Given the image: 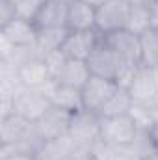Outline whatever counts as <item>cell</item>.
<instances>
[{
    "instance_id": "4316f807",
    "label": "cell",
    "mask_w": 158,
    "mask_h": 160,
    "mask_svg": "<svg viewBox=\"0 0 158 160\" xmlns=\"http://www.w3.org/2000/svg\"><path fill=\"white\" fill-rule=\"evenodd\" d=\"M149 13H151V28L158 30V0H153L149 4Z\"/></svg>"
},
{
    "instance_id": "e575fe53",
    "label": "cell",
    "mask_w": 158,
    "mask_h": 160,
    "mask_svg": "<svg viewBox=\"0 0 158 160\" xmlns=\"http://www.w3.org/2000/svg\"><path fill=\"white\" fill-rule=\"evenodd\" d=\"M13 2H15V4H17V2H19V0H13Z\"/></svg>"
},
{
    "instance_id": "d6986e66",
    "label": "cell",
    "mask_w": 158,
    "mask_h": 160,
    "mask_svg": "<svg viewBox=\"0 0 158 160\" xmlns=\"http://www.w3.org/2000/svg\"><path fill=\"white\" fill-rule=\"evenodd\" d=\"M125 30L132 32L134 36H143L147 30H151V13H149V6L130 4V11H128V17H126Z\"/></svg>"
},
{
    "instance_id": "83f0119b",
    "label": "cell",
    "mask_w": 158,
    "mask_h": 160,
    "mask_svg": "<svg viewBox=\"0 0 158 160\" xmlns=\"http://www.w3.org/2000/svg\"><path fill=\"white\" fill-rule=\"evenodd\" d=\"M0 160H34V155H22V153H13V155H0Z\"/></svg>"
},
{
    "instance_id": "ffe728a7",
    "label": "cell",
    "mask_w": 158,
    "mask_h": 160,
    "mask_svg": "<svg viewBox=\"0 0 158 160\" xmlns=\"http://www.w3.org/2000/svg\"><path fill=\"white\" fill-rule=\"evenodd\" d=\"M69 30L67 28H45V30H37V38H36V45L41 50V54H48L54 50H60L63 41L67 39Z\"/></svg>"
},
{
    "instance_id": "5b68a950",
    "label": "cell",
    "mask_w": 158,
    "mask_h": 160,
    "mask_svg": "<svg viewBox=\"0 0 158 160\" xmlns=\"http://www.w3.org/2000/svg\"><path fill=\"white\" fill-rule=\"evenodd\" d=\"M69 136L78 143L82 149H89V145L101 136V118L95 112L80 110L71 116Z\"/></svg>"
},
{
    "instance_id": "2e32d148",
    "label": "cell",
    "mask_w": 158,
    "mask_h": 160,
    "mask_svg": "<svg viewBox=\"0 0 158 160\" xmlns=\"http://www.w3.org/2000/svg\"><path fill=\"white\" fill-rule=\"evenodd\" d=\"M89 78H91V71H89L86 62H82V60H69L67 58L63 67H62V71L58 73V77L54 80L58 84H62V86H71V88L82 89L87 84Z\"/></svg>"
},
{
    "instance_id": "f546056e",
    "label": "cell",
    "mask_w": 158,
    "mask_h": 160,
    "mask_svg": "<svg viewBox=\"0 0 158 160\" xmlns=\"http://www.w3.org/2000/svg\"><path fill=\"white\" fill-rule=\"evenodd\" d=\"M82 2H86V4H89V6H93V8H99V6L104 4L106 0H82Z\"/></svg>"
},
{
    "instance_id": "7c38bea8",
    "label": "cell",
    "mask_w": 158,
    "mask_h": 160,
    "mask_svg": "<svg viewBox=\"0 0 158 160\" xmlns=\"http://www.w3.org/2000/svg\"><path fill=\"white\" fill-rule=\"evenodd\" d=\"M134 104H153L158 95V86L149 67H140V71L134 75L130 86L126 88Z\"/></svg>"
},
{
    "instance_id": "277c9868",
    "label": "cell",
    "mask_w": 158,
    "mask_h": 160,
    "mask_svg": "<svg viewBox=\"0 0 158 160\" xmlns=\"http://www.w3.org/2000/svg\"><path fill=\"white\" fill-rule=\"evenodd\" d=\"M106 45L114 50L119 63L132 65V67H143L141 65V47L140 36H134L128 30H117L114 34L104 36Z\"/></svg>"
},
{
    "instance_id": "8992f818",
    "label": "cell",
    "mask_w": 158,
    "mask_h": 160,
    "mask_svg": "<svg viewBox=\"0 0 158 160\" xmlns=\"http://www.w3.org/2000/svg\"><path fill=\"white\" fill-rule=\"evenodd\" d=\"M89 71H91V77H101V78H108L116 82L117 77V69H119V60L117 56L114 54V50L106 45L104 36L101 43L93 48V52L89 54V58L86 60Z\"/></svg>"
},
{
    "instance_id": "30bf717a",
    "label": "cell",
    "mask_w": 158,
    "mask_h": 160,
    "mask_svg": "<svg viewBox=\"0 0 158 160\" xmlns=\"http://www.w3.org/2000/svg\"><path fill=\"white\" fill-rule=\"evenodd\" d=\"M36 130V123L24 119L19 114H11L0 119V145H13L26 140Z\"/></svg>"
},
{
    "instance_id": "44dd1931",
    "label": "cell",
    "mask_w": 158,
    "mask_h": 160,
    "mask_svg": "<svg viewBox=\"0 0 158 160\" xmlns=\"http://www.w3.org/2000/svg\"><path fill=\"white\" fill-rule=\"evenodd\" d=\"M141 47V65L143 67H155L158 65V30H147L143 36H140Z\"/></svg>"
},
{
    "instance_id": "1f68e13d",
    "label": "cell",
    "mask_w": 158,
    "mask_h": 160,
    "mask_svg": "<svg viewBox=\"0 0 158 160\" xmlns=\"http://www.w3.org/2000/svg\"><path fill=\"white\" fill-rule=\"evenodd\" d=\"M130 4H141V6H149L153 0H128Z\"/></svg>"
},
{
    "instance_id": "e0dca14e",
    "label": "cell",
    "mask_w": 158,
    "mask_h": 160,
    "mask_svg": "<svg viewBox=\"0 0 158 160\" xmlns=\"http://www.w3.org/2000/svg\"><path fill=\"white\" fill-rule=\"evenodd\" d=\"M50 101H52V106L62 108L69 114H77L80 110H84L82 89L71 88V86H62L58 82H56V88L50 93Z\"/></svg>"
},
{
    "instance_id": "9a60e30c",
    "label": "cell",
    "mask_w": 158,
    "mask_h": 160,
    "mask_svg": "<svg viewBox=\"0 0 158 160\" xmlns=\"http://www.w3.org/2000/svg\"><path fill=\"white\" fill-rule=\"evenodd\" d=\"M67 30L69 32L95 30V8L82 0H71L67 13Z\"/></svg>"
},
{
    "instance_id": "ac0fdd59",
    "label": "cell",
    "mask_w": 158,
    "mask_h": 160,
    "mask_svg": "<svg viewBox=\"0 0 158 160\" xmlns=\"http://www.w3.org/2000/svg\"><path fill=\"white\" fill-rule=\"evenodd\" d=\"M132 97L128 93L126 88L117 86V89L112 93V97L106 101V104L101 108L99 112V118H114V116H125V114H130L132 110Z\"/></svg>"
},
{
    "instance_id": "8fae6325",
    "label": "cell",
    "mask_w": 158,
    "mask_h": 160,
    "mask_svg": "<svg viewBox=\"0 0 158 160\" xmlns=\"http://www.w3.org/2000/svg\"><path fill=\"white\" fill-rule=\"evenodd\" d=\"M71 0H47L34 24L37 30L45 28H67V13Z\"/></svg>"
},
{
    "instance_id": "603a6c76",
    "label": "cell",
    "mask_w": 158,
    "mask_h": 160,
    "mask_svg": "<svg viewBox=\"0 0 158 160\" xmlns=\"http://www.w3.org/2000/svg\"><path fill=\"white\" fill-rule=\"evenodd\" d=\"M47 0H19L17 6V17L26 19V21H36V17L39 15L41 8L45 6Z\"/></svg>"
},
{
    "instance_id": "4dcf8cb0",
    "label": "cell",
    "mask_w": 158,
    "mask_h": 160,
    "mask_svg": "<svg viewBox=\"0 0 158 160\" xmlns=\"http://www.w3.org/2000/svg\"><path fill=\"white\" fill-rule=\"evenodd\" d=\"M149 69H151V75H153V78H155V82H156V86H158V65L149 67Z\"/></svg>"
},
{
    "instance_id": "836d02e7",
    "label": "cell",
    "mask_w": 158,
    "mask_h": 160,
    "mask_svg": "<svg viewBox=\"0 0 158 160\" xmlns=\"http://www.w3.org/2000/svg\"><path fill=\"white\" fill-rule=\"evenodd\" d=\"M153 132H155V138H156V143H158V121L155 123V127H153Z\"/></svg>"
},
{
    "instance_id": "3957f363",
    "label": "cell",
    "mask_w": 158,
    "mask_h": 160,
    "mask_svg": "<svg viewBox=\"0 0 158 160\" xmlns=\"http://www.w3.org/2000/svg\"><path fill=\"white\" fill-rule=\"evenodd\" d=\"M52 106V101L48 95H45L41 89L36 88H22L17 95H15V102H13V114L22 116L24 119L39 121L47 110Z\"/></svg>"
},
{
    "instance_id": "52a82bcc",
    "label": "cell",
    "mask_w": 158,
    "mask_h": 160,
    "mask_svg": "<svg viewBox=\"0 0 158 160\" xmlns=\"http://www.w3.org/2000/svg\"><path fill=\"white\" fill-rule=\"evenodd\" d=\"M117 89V84L114 80L101 78V77H91L87 84L82 88V102L84 110L99 114L101 108L106 104V101L112 97V93Z\"/></svg>"
},
{
    "instance_id": "f1b7e54d",
    "label": "cell",
    "mask_w": 158,
    "mask_h": 160,
    "mask_svg": "<svg viewBox=\"0 0 158 160\" xmlns=\"http://www.w3.org/2000/svg\"><path fill=\"white\" fill-rule=\"evenodd\" d=\"M151 110H153V114H155V119L158 121V95H156V99L153 101V104H151ZM155 121V123H156Z\"/></svg>"
},
{
    "instance_id": "ba28073f",
    "label": "cell",
    "mask_w": 158,
    "mask_h": 160,
    "mask_svg": "<svg viewBox=\"0 0 158 160\" xmlns=\"http://www.w3.org/2000/svg\"><path fill=\"white\" fill-rule=\"evenodd\" d=\"M102 36L97 30H87V32H69L67 39L62 45V52L69 60H82L86 62L93 48L101 43Z\"/></svg>"
},
{
    "instance_id": "9c48e42d",
    "label": "cell",
    "mask_w": 158,
    "mask_h": 160,
    "mask_svg": "<svg viewBox=\"0 0 158 160\" xmlns=\"http://www.w3.org/2000/svg\"><path fill=\"white\" fill-rule=\"evenodd\" d=\"M71 116L73 114H69V112H65L62 108L50 106L47 110V114L39 121H36V128H37V132L41 134V138L45 142L60 138V136H65V134H69Z\"/></svg>"
},
{
    "instance_id": "4fadbf2b",
    "label": "cell",
    "mask_w": 158,
    "mask_h": 160,
    "mask_svg": "<svg viewBox=\"0 0 158 160\" xmlns=\"http://www.w3.org/2000/svg\"><path fill=\"white\" fill-rule=\"evenodd\" d=\"M0 36L6 38L13 47H28V45L36 43L37 28H36V24L32 21L17 17L11 22L0 26Z\"/></svg>"
},
{
    "instance_id": "6da1fadb",
    "label": "cell",
    "mask_w": 158,
    "mask_h": 160,
    "mask_svg": "<svg viewBox=\"0 0 158 160\" xmlns=\"http://www.w3.org/2000/svg\"><path fill=\"white\" fill-rule=\"evenodd\" d=\"M128 11H130L128 0H106L104 4L95 8V30L101 36L125 30Z\"/></svg>"
},
{
    "instance_id": "d6a6232c",
    "label": "cell",
    "mask_w": 158,
    "mask_h": 160,
    "mask_svg": "<svg viewBox=\"0 0 158 160\" xmlns=\"http://www.w3.org/2000/svg\"><path fill=\"white\" fill-rule=\"evenodd\" d=\"M143 160H158V151L156 153H153V155H149V157H145Z\"/></svg>"
},
{
    "instance_id": "d4e9b609",
    "label": "cell",
    "mask_w": 158,
    "mask_h": 160,
    "mask_svg": "<svg viewBox=\"0 0 158 160\" xmlns=\"http://www.w3.org/2000/svg\"><path fill=\"white\" fill-rule=\"evenodd\" d=\"M17 19V6L13 0H0V26Z\"/></svg>"
},
{
    "instance_id": "484cf974",
    "label": "cell",
    "mask_w": 158,
    "mask_h": 160,
    "mask_svg": "<svg viewBox=\"0 0 158 160\" xmlns=\"http://www.w3.org/2000/svg\"><path fill=\"white\" fill-rule=\"evenodd\" d=\"M110 160H141V158L132 149V145H125V147H114V153H112Z\"/></svg>"
},
{
    "instance_id": "5bb4252c",
    "label": "cell",
    "mask_w": 158,
    "mask_h": 160,
    "mask_svg": "<svg viewBox=\"0 0 158 160\" xmlns=\"http://www.w3.org/2000/svg\"><path fill=\"white\" fill-rule=\"evenodd\" d=\"M19 78H21L24 88H36V89H39V88H43L45 84H48L52 80V75L48 71V65H47L45 58L37 56V58L28 60L24 65H21Z\"/></svg>"
},
{
    "instance_id": "cb8c5ba5",
    "label": "cell",
    "mask_w": 158,
    "mask_h": 160,
    "mask_svg": "<svg viewBox=\"0 0 158 160\" xmlns=\"http://www.w3.org/2000/svg\"><path fill=\"white\" fill-rule=\"evenodd\" d=\"M43 58H45V62H47V65H48V71H50V75H52V80H54L56 77H58V73L62 71L65 60H67L65 54H63L62 50H54V52L45 54Z\"/></svg>"
},
{
    "instance_id": "7402d4cb",
    "label": "cell",
    "mask_w": 158,
    "mask_h": 160,
    "mask_svg": "<svg viewBox=\"0 0 158 160\" xmlns=\"http://www.w3.org/2000/svg\"><path fill=\"white\" fill-rule=\"evenodd\" d=\"M130 145L140 155L141 160L158 151V143H156V138H155V132L153 130H147V128H138V134H136V138H134V142Z\"/></svg>"
},
{
    "instance_id": "7a4b0ae2",
    "label": "cell",
    "mask_w": 158,
    "mask_h": 160,
    "mask_svg": "<svg viewBox=\"0 0 158 160\" xmlns=\"http://www.w3.org/2000/svg\"><path fill=\"white\" fill-rule=\"evenodd\" d=\"M138 134V125L130 114L101 118V140L112 147H125L134 142Z\"/></svg>"
}]
</instances>
